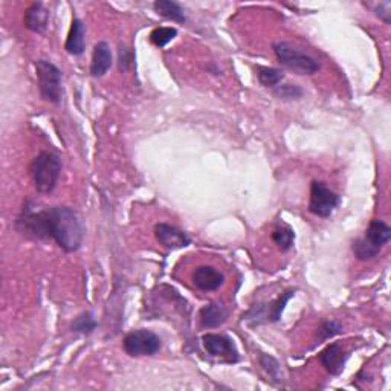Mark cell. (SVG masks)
<instances>
[{"label": "cell", "instance_id": "1", "mask_svg": "<svg viewBox=\"0 0 391 391\" xmlns=\"http://www.w3.org/2000/svg\"><path fill=\"white\" fill-rule=\"evenodd\" d=\"M16 230L34 240H54L65 252L78 251L86 234L83 218L70 207H50L36 211L25 205L16 219Z\"/></svg>", "mask_w": 391, "mask_h": 391}, {"label": "cell", "instance_id": "2", "mask_svg": "<svg viewBox=\"0 0 391 391\" xmlns=\"http://www.w3.org/2000/svg\"><path fill=\"white\" fill-rule=\"evenodd\" d=\"M61 159L53 151H42L31 162V176H33L34 187L40 194H50L61 176Z\"/></svg>", "mask_w": 391, "mask_h": 391}, {"label": "cell", "instance_id": "3", "mask_svg": "<svg viewBox=\"0 0 391 391\" xmlns=\"http://www.w3.org/2000/svg\"><path fill=\"white\" fill-rule=\"evenodd\" d=\"M391 239V228L379 219H373L368 223L367 230L361 239L353 242L352 250L359 262H370L376 259L379 252Z\"/></svg>", "mask_w": 391, "mask_h": 391}, {"label": "cell", "instance_id": "4", "mask_svg": "<svg viewBox=\"0 0 391 391\" xmlns=\"http://www.w3.org/2000/svg\"><path fill=\"white\" fill-rule=\"evenodd\" d=\"M36 74L38 80L40 98L50 105H60L63 98V86H61V70L48 60L36 61Z\"/></svg>", "mask_w": 391, "mask_h": 391}, {"label": "cell", "instance_id": "5", "mask_svg": "<svg viewBox=\"0 0 391 391\" xmlns=\"http://www.w3.org/2000/svg\"><path fill=\"white\" fill-rule=\"evenodd\" d=\"M272 49L277 60L287 69L294 70L298 75H314L321 68V65L318 63V60L301 53V50H298L287 42H277L274 43Z\"/></svg>", "mask_w": 391, "mask_h": 391}, {"label": "cell", "instance_id": "6", "mask_svg": "<svg viewBox=\"0 0 391 391\" xmlns=\"http://www.w3.org/2000/svg\"><path fill=\"white\" fill-rule=\"evenodd\" d=\"M122 347L132 358L154 356L161 350L162 341L156 333L149 331V328H136V331L126 335Z\"/></svg>", "mask_w": 391, "mask_h": 391}, {"label": "cell", "instance_id": "7", "mask_svg": "<svg viewBox=\"0 0 391 391\" xmlns=\"http://www.w3.org/2000/svg\"><path fill=\"white\" fill-rule=\"evenodd\" d=\"M341 203V196L332 191L323 181H314L311 183V200L309 211L321 219L331 218L333 211Z\"/></svg>", "mask_w": 391, "mask_h": 391}, {"label": "cell", "instance_id": "8", "mask_svg": "<svg viewBox=\"0 0 391 391\" xmlns=\"http://www.w3.org/2000/svg\"><path fill=\"white\" fill-rule=\"evenodd\" d=\"M202 346L205 352L214 358H220L225 363H239L240 355L232 339L228 335L222 333H207L202 336Z\"/></svg>", "mask_w": 391, "mask_h": 391}, {"label": "cell", "instance_id": "9", "mask_svg": "<svg viewBox=\"0 0 391 391\" xmlns=\"http://www.w3.org/2000/svg\"><path fill=\"white\" fill-rule=\"evenodd\" d=\"M154 237H156L158 243L168 251L182 250L191 245V239L188 237L187 232L176 228V226L168 223H158L154 226Z\"/></svg>", "mask_w": 391, "mask_h": 391}, {"label": "cell", "instance_id": "10", "mask_svg": "<svg viewBox=\"0 0 391 391\" xmlns=\"http://www.w3.org/2000/svg\"><path fill=\"white\" fill-rule=\"evenodd\" d=\"M348 356V352L341 344L332 343L326 346V348L320 353V363L328 375L339 376L343 373Z\"/></svg>", "mask_w": 391, "mask_h": 391}, {"label": "cell", "instance_id": "11", "mask_svg": "<svg viewBox=\"0 0 391 391\" xmlns=\"http://www.w3.org/2000/svg\"><path fill=\"white\" fill-rule=\"evenodd\" d=\"M191 282L202 292H214L218 291L225 283V275L215 269L213 266H199L196 267L191 274Z\"/></svg>", "mask_w": 391, "mask_h": 391}, {"label": "cell", "instance_id": "12", "mask_svg": "<svg viewBox=\"0 0 391 391\" xmlns=\"http://www.w3.org/2000/svg\"><path fill=\"white\" fill-rule=\"evenodd\" d=\"M49 18H50L49 9L42 2H37L31 5L25 11L23 23H25V28L33 31V33L45 34L49 26Z\"/></svg>", "mask_w": 391, "mask_h": 391}, {"label": "cell", "instance_id": "13", "mask_svg": "<svg viewBox=\"0 0 391 391\" xmlns=\"http://www.w3.org/2000/svg\"><path fill=\"white\" fill-rule=\"evenodd\" d=\"M66 53L70 55H81L86 49V26L83 20L74 17L72 18L69 34L65 43Z\"/></svg>", "mask_w": 391, "mask_h": 391}, {"label": "cell", "instance_id": "14", "mask_svg": "<svg viewBox=\"0 0 391 391\" xmlns=\"http://www.w3.org/2000/svg\"><path fill=\"white\" fill-rule=\"evenodd\" d=\"M113 63L110 46L106 42H98L94 48L90 61V75L94 78L105 77Z\"/></svg>", "mask_w": 391, "mask_h": 391}, {"label": "cell", "instance_id": "15", "mask_svg": "<svg viewBox=\"0 0 391 391\" xmlns=\"http://www.w3.org/2000/svg\"><path fill=\"white\" fill-rule=\"evenodd\" d=\"M230 318V311L223 304L210 303L199 311V321L203 328H215L223 326Z\"/></svg>", "mask_w": 391, "mask_h": 391}, {"label": "cell", "instance_id": "16", "mask_svg": "<svg viewBox=\"0 0 391 391\" xmlns=\"http://www.w3.org/2000/svg\"><path fill=\"white\" fill-rule=\"evenodd\" d=\"M153 9L161 17L171 20V22H176V23L187 22V16H185L183 8L178 2H173V0H156V2L153 4Z\"/></svg>", "mask_w": 391, "mask_h": 391}, {"label": "cell", "instance_id": "17", "mask_svg": "<svg viewBox=\"0 0 391 391\" xmlns=\"http://www.w3.org/2000/svg\"><path fill=\"white\" fill-rule=\"evenodd\" d=\"M272 242L279 246L280 251H283V252L289 251L295 242V232L289 225L282 222L277 225L272 231Z\"/></svg>", "mask_w": 391, "mask_h": 391}, {"label": "cell", "instance_id": "18", "mask_svg": "<svg viewBox=\"0 0 391 391\" xmlns=\"http://www.w3.org/2000/svg\"><path fill=\"white\" fill-rule=\"evenodd\" d=\"M294 295H295L294 289L286 291L280 298H277L274 303H271L269 307H267V311H264L262 315H259V318L263 316V318H266V321H271V323L280 321L282 314L284 311V306L287 304V301H289Z\"/></svg>", "mask_w": 391, "mask_h": 391}, {"label": "cell", "instance_id": "19", "mask_svg": "<svg viewBox=\"0 0 391 391\" xmlns=\"http://www.w3.org/2000/svg\"><path fill=\"white\" fill-rule=\"evenodd\" d=\"M257 78H259L260 85L264 87H277L284 80V72L275 68L267 66H257Z\"/></svg>", "mask_w": 391, "mask_h": 391}, {"label": "cell", "instance_id": "20", "mask_svg": "<svg viewBox=\"0 0 391 391\" xmlns=\"http://www.w3.org/2000/svg\"><path fill=\"white\" fill-rule=\"evenodd\" d=\"M97 327H98V323L94 318V314L83 312V314H80L74 321H72L70 331L75 333H81V335H90L95 332Z\"/></svg>", "mask_w": 391, "mask_h": 391}, {"label": "cell", "instance_id": "21", "mask_svg": "<svg viewBox=\"0 0 391 391\" xmlns=\"http://www.w3.org/2000/svg\"><path fill=\"white\" fill-rule=\"evenodd\" d=\"M259 364L267 373V376H269V379L274 384L282 382V379H283L282 367H280V363L277 361L274 356L266 355V353H259Z\"/></svg>", "mask_w": 391, "mask_h": 391}, {"label": "cell", "instance_id": "22", "mask_svg": "<svg viewBox=\"0 0 391 391\" xmlns=\"http://www.w3.org/2000/svg\"><path fill=\"white\" fill-rule=\"evenodd\" d=\"M178 36V29L173 26H159L150 33V42L156 48L167 46Z\"/></svg>", "mask_w": 391, "mask_h": 391}, {"label": "cell", "instance_id": "23", "mask_svg": "<svg viewBox=\"0 0 391 391\" xmlns=\"http://www.w3.org/2000/svg\"><path fill=\"white\" fill-rule=\"evenodd\" d=\"M344 327L341 323H338L335 320H327L323 321L321 326L318 327V341H327V339H331L339 333H343Z\"/></svg>", "mask_w": 391, "mask_h": 391}, {"label": "cell", "instance_id": "24", "mask_svg": "<svg viewBox=\"0 0 391 391\" xmlns=\"http://www.w3.org/2000/svg\"><path fill=\"white\" fill-rule=\"evenodd\" d=\"M274 94L280 100H300L304 92L296 85H279L274 89Z\"/></svg>", "mask_w": 391, "mask_h": 391}, {"label": "cell", "instance_id": "25", "mask_svg": "<svg viewBox=\"0 0 391 391\" xmlns=\"http://www.w3.org/2000/svg\"><path fill=\"white\" fill-rule=\"evenodd\" d=\"M391 4L390 2H382L376 5L375 8V14L376 17H379L380 20H384V22L388 25L390 23V16H391Z\"/></svg>", "mask_w": 391, "mask_h": 391}, {"label": "cell", "instance_id": "26", "mask_svg": "<svg viewBox=\"0 0 391 391\" xmlns=\"http://www.w3.org/2000/svg\"><path fill=\"white\" fill-rule=\"evenodd\" d=\"M126 54H127V49L121 48V50H119V70H122V72H126L129 69V65L132 63V58H127Z\"/></svg>", "mask_w": 391, "mask_h": 391}]
</instances>
